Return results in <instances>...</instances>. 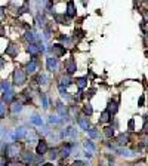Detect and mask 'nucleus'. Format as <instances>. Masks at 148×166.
<instances>
[{
	"label": "nucleus",
	"instance_id": "f704fd0d",
	"mask_svg": "<svg viewBox=\"0 0 148 166\" xmlns=\"http://www.w3.org/2000/svg\"><path fill=\"white\" fill-rule=\"evenodd\" d=\"M49 157H50L52 160H55V159L58 157V150H56V148H53V150H50V154H49Z\"/></svg>",
	"mask_w": 148,
	"mask_h": 166
},
{
	"label": "nucleus",
	"instance_id": "7c9ffc66",
	"mask_svg": "<svg viewBox=\"0 0 148 166\" xmlns=\"http://www.w3.org/2000/svg\"><path fill=\"white\" fill-rule=\"evenodd\" d=\"M0 87L3 89V92H6V90H10V89H12V87H10V83L7 82V80L0 82Z\"/></svg>",
	"mask_w": 148,
	"mask_h": 166
},
{
	"label": "nucleus",
	"instance_id": "412c9836",
	"mask_svg": "<svg viewBox=\"0 0 148 166\" xmlns=\"http://www.w3.org/2000/svg\"><path fill=\"white\" fill-rule=\"evenodd\" d=\"M24 37H25V40H28L30 43H34V42L37 40V36H36V33H34V31H27Z\"/></svg>",
	"mask_w": 148,
	"mask_h": 166
},
{
	"label": "nucleus",
	"instance_id": "473e14b6",
	"mask_svg": "<svg viewBox=\"0 0 148 166\" xmlns=\"http://www.w3.org/2000/svg\"><path fill=\"white\" fill-rule=\"evenodd\" d=\"M4 116H6V104L0 101V119H3Z\"/></svg>",
	"mask_w": 148,
	"mask_h": 166
},
{
	"label": "nucleus",
	"instance_id": "b1692460",
	"mask_svg": "<svg viewBox=\"0 0 148 166\" xmlns=\"http://www.w3.org/2000/svg\"><path fill=\"white\" fill-rule=\"evenodd\" d=\"M83 145H84V148H86V150H89V153H93V151H95V144H93L90 139H86Z\"/></svg>",
	"mask_w": 148,
	"mask_h": 166
},
{
	"label": "nucleus",
	"instance_id": "a19ab883",
	"mask_svg": "<svg viewBox=\"0 0 148 166\" xmlns=\"http://www.w3.org/2000/svg\"><path fill=\"white\" fill-rule=\"evenodd\" d=\"M0 166H6V157H0Z\"/></svg>",
	"mask_w": 148,
	"mask_h": 166
},
{
	"label": "nucleus",
	"instance_id": "c03bdc74",
	"mask_svg": "<svg viewBox=\"0 0 148 166\" xmlns=\"http://www.w3.org/2000/svg\"><path fill=\"white\" fill-rule=\"evenodd\" d=\"M0 36H4V31H3V28L0 27Z\"/></svg>",
	"mask_w": 148,
	"mask_h": 166
},
{
	"label": "nucleus",
	"instance_id": "20e7f679",
	"mask_svg": "<svg viewBox=\"0 0 148 166\" xmlns=\"http://www.w3.org/2000/svg\"><path fill=\"white\" fill-rule=\"evenodd\" d=\"M18 53H19V46H18V44H15V43H10V44L6 47V55H9L10 58H15V56H18Z\"/></svg>",
	"mask_w": 148,
	"mask_h": 166
},
{
	"label": "nucleus",
	"instance_id": "f8f14e48",
	"mask_svg": "<svg viewBox=\"0 0 148 166\" xmlns=\"http://www.w3.org/2000/svg\"><path fill=\"white\" fill-rule=\"evenodd\" d=\"M15 99V92L10 89V90H6V92H3V102L6 104V102H12Z\"/></svg>",
	"mask_w": 148,
	"mask_h": 166
},
{
	"label": "nucleus",
	"instance_id": "37998d69",
	"mask_svg": "<svg viewBox=\"0 0 148 166\" xmlns=\"http://www.w3.org/2000/svg\"><path fill=\"white\" fill-rule=\"evenodd\" d=\"M3 13H4V9H3V7H0V16H3Z\"/></svg>",
	"mask_w": 148,
	"mask_h": 166
},
{
	"label": "nucleus",
	"instance_id": "c85d7f7f",
	"mask_svg": "<svg viewBox=\"0 0 148 166\" xmlns=\"http://www.w3.org/2000/svg\"><path fill=\"white\" fill-rule=\"evenodd\" d=\"M104 133H105L107 138H112V136H114V129H112L111 126H107V127L104 129Z\"/></svg>",
	"mask_w": 148,
	"mask_h": 166
},
{
	"label": "nucleus",
	"instance_id": "5701e85b",
	"mask_svg": "<svg viewBox=\"0 0 148 166\" xmlns=\"http://www.w3.org/2000/svg\"><path fill=\"white\" fill-rule=\"evenodd\" d=\"M127 141H129V133H120L117 136V142L118 144H126Z\"/></svg>",
	"mask_w": 148,
	"mask_h": 166
},
{
	"label": "nucleus",
	"instance_id": "dca6fc26",
	"mask_svg": "<svg viewBox=\"0 0 148 166\" xmlns=\"http://www.w3.org/2000/svg\"><path fill=\"white\" fill-rule=\"evenodd\" d=\"M117 153H118L121 157H132V156H133V151L129 150V148H118Z\"/></svg>",
	"mask_w": 148,
	"mask_h": 166
},
{
	"label": "nucleus",
	"instance_id": "09e8293b",
	"mask_svg": "<svg viewBox=\"0 0 148 166\" xmlns=\"http://www.w3.org/2000/svg\"><path fill=\"white\" fill-rule=\"evenodd\" d=\"M110 166H117V165L115 163H110Z\"/></svg>",
	"mask_w": 148,
	"mask_h": 166
},
{
	"label": "nucleus",
	"instance_id": "7ed1b4c3",
	"mask_svg": "<svg viewBox=\"0 0 148 166\" xmlns=\"http://www.w3.org/2000/svg\"><path fill=\"white\" fill-rule=\"evenodd\" d=\"M49 50L53 53V58H59V56L65 55V52H67L65 46H62V44H53L49 47Z\"/></svg>",
	"mask_w": 148,
	"mask_h": 166
},
{
	"label": "nucleus",
	"instance_id": "1a4fd4ad",
	"mask_svg": "<svg viewBox=\"0 0 148 166\" xmlns=\"http://www.w3.org/2000/svg\"><path fill=\"white\" fill-rule=\"evenodd\" d=\"M65 70H67L68 74H73L74 71L77 70V64H75V61H74L73 58H70L68 61H65Z\"/></svg>",
	"mask_w": 148,
	"mask_h": 166
},
{
	"label": "nucleus",
	"instance_id": "de8ad7c7",
	"mask_svg": "<svg viewBox=\"0 0 148 166\" xmlns=\"http://www.w3.org/2000/svg\"><path fill=\"white\" fill-rule=\"evenodd\" d=\"M41 166H53L52 163H44V165H41Z\"/></svg>",
	"mask_w": 148,
	"mask_h": 166
},
{
	"label": "nucleus",
	"instance_id": "9d476101",
	"mask_svg": "<svg viewBox=\"0 0 148 166\" xmlns=\"http://www.w3.org/2000/svg\"><path fill=\"white\" fill-rule=\"evenodd\" d=\"M21 157H22V162L27 163V165L34 163V154H33L31 151H24V153L21 154Z\"/></svg>",
	"mask_w": 148,
	"mask_h": 166
},
{
	"label": "nucleus",
	"instance_id": "72a5a7b5",
	"mask_svg": "<svg viewBox=\"0 0 148 166\" xmlns=\"http://www.w3.org/2000/svg\"><path fill=\"white\" fill-rule=\"evenodd\" d=\"M61 122H62V119H59V117H58V116H53V114H52V116H49V123H61Z\"/></svg>",
	"mask_w": 148,
	"mask_h": 166
},
{
	"label": "nucleus",
	"instance_id": "c9c22d12",
	"mask_svg": "<svg viewBox=\"0 0 148 166\" xmlns=\"http://www.w3.org/2000/svg\"><path fill=\"white\" fill-rule=\"evenodd\" d=\"M127 126H129V129H130V130H133V129H135V120H133V119H130V120H129V123H127Z\"/></svg>",
	"mask_w": 148,
	"mask_h": 166
},
{
	"label": "nucleus",
	"instance_id": "39448f33",
	"mask_svg": "<svg viewBox=\"0 0 148 166\" xmlns=\"http://www.w3.org/2000/svg\"><path fill=\"white\" fill-rule=\"evenodd\" d=\"M46 65H47V70L49 71H56V68H58V58H53V56H49V58H46Z\"/></svg>",
	"mask_w": 148,
	"mask_h": 166
},
{
	"label": "nucleus",
	"instance_id": "f03ea898",
	"mask_svg": "<svg viewBox=\"0 0 148 166\" xmlns=\"http://www.w3.org/2000/svg\"><path fill=\"white\" fill-rule=\"evenodd\" d=\"M19 144L16 142H12V144H7L6 148H4V157H9V159H13L19 154Z\"/></svg>",
	"mask_w": 148,
	"mask_h": 166
},
{
	"label": "nucleus",
	"instance_id": "9b49d317",
	"mask_svg": "<svg viewBox=\"0 0 148 166\" xmlns=\"http://www.w3.org/2000/svg\"><path fill=\"white\" fill-rule=\"evenodd\" d=\"M77 123L80 126V129H83V130H87L90 126H89V117H86V116H83V117H78L77 119Z\"/></svg>",
	"mask_w": 148,
	"mask_h": 166
},
{
	"label": "nucleus",
	"instance_id": "e433bc0d",
	"mask_svg": "<svg viewBox=\"0 0 148 166\" xmlns=\"http://www.w3.org/2000/svg\"><path fill=\"white\" fill-rule=\"evenodd\" d=\"M144 102H145V96L142 95V96L139 98V101H138V104H139V107H144Z\"/></svg>",
	"mask_w": 148,
	"mask_h": 166
},
{
	"label": "nucleus",
	"instance_id": "c756f323",
	"mask_svg": "<svg viewBox=\"0 0 148 166\" xmlns=\"http://www.w3.org/2000/svg\"><path fill=\"white\" fill-rule=\"evenodd\" d=\"M83 111H84V114H86V117H87V116H90V114L93 113V108H92L90 104H86V105L83 107Z\"/></svg>",
	"mask_w": 148,
	"mask_h": 166
},
{
	"label": "nucleus",
	"instance_id": "423d86ee",
	"mask_svg": "<svg viewBox=\"0 0 148 166\" xmlns=\"http://www.w3.org/2000/svg\"><path fill=\"white\" fill-rule=\"evenodd\" d=\"M46 151H47V144H46V141L40 139V141L37 142L36 153L38 154V156H44V154H46Z\"/></svg>",
	"mask_w": 148,
	"mask_h": 166
},
{
	"label": "nucleus",
	"instance_id": "2f4dec72",
	"mask_svg": "<svg viewBox=\"0 0 148 166\" xmlns=\"http://www.w3.org/2000/svg\"><path fill=\"white\" fill-rule=\"evenodd\" d=\"M87 133H89V136L93 139V138H98V130L95 129V127H89L87 129Z\"/></svg>",
	"mask_w": 148,
	"mask_h": 166
},
{
	"label": "nucleus",
	"instance_id": "2eb2a0df",
	"mask_svg": "<svg viewBox=\"0 0 148 166\" xmlns=\"http://www.w3.org/2000/svg\"><path fill=\"white\" fill-rule=\"evenodd\" d=\"M117 110H118L117 102H115V101H110V102H108V107H107V111L112 116V114H115V113H117Z\"/></svg>",
	"mask_w": 148,
	"mask_h": 166
},
{
	"label": "nucleus",
	"instance_id": "f3484780",
	"mask_svg": "<svg viewBox=\"0 0 148 166\" xmlns=\"http://www.w3.org/2000/svg\"><path fill=\"white\" fill-rule=\"evenodd\" d=\"M71 154V144H67L61 148V157H68Z\"/></svg>",
	"mask_w": 148,
	"mask_h": 166
},
{
	"label": "nucleus",
	"instance_id": "a18cd8bd",
	"mask_svg": "<svg viewBox=\"0 0 148 166\" xmlns=\"http://www.w3.org/2000/svg\"><path fill=\"white\" fill-rule=\"evenodd\" d=\"M144 120H145V122H147V120H148V113H147V114H145V116H144Z\"/></svg>",
	"mask_w": 148,
	"mask_h": 166
},
{
	"label": "nucleus",
	"instance_id": "58836bf2",
	"mask_svg": "<svg viewBox=\"0 0 148 166\" xmlns=\"http://www.w3.org/2000/svg\"><path fill=\"white\" fill-rule=\"evenodd\" d=\"M95 92H96V89H90V90L87 92V96H89V98H92V96L95 95Z\"/></svg>",
	"mask_w": 148,
	"mask_h": 166
},
{
	"label": "nucleus",
	"instance_id": "4468645a",
	"mask_svg": "<svg viewBox=\"0 0 148 166\" xmlns=\"http://www.w3.org/2000/svg\"><path fill=\"white\" fill-rule=\"evenodd\" d=\"M56 111L59 113V116H62V117H65L67 116V108H65V105L61 102V101H58L56 102Z\"/></svg>",
	"mask_w": 148,
	"mask_h": 166
},
{
	"label": "nucleus",
	"instance_id": "a211bd4d",
	"mask_svg": "<svg viewBox=\"0 0 148 166\" xmlns=\"http://www.w3.org/2000/svg\"><path fill=\"white\" fill-rule=\"evenodd\" d=\"M71 83H73V80H71L70 76H62V77L59 79V84H61V86H65V87H67V86H70Z\"/></svg>",
	"mask_w": 148,
	"mask_h": 166
},
{
	"label": "nucleus",
	"instance_id": "f257e3e1",
	"mask_svg": "<svg viewBox=\"0 0 148 166\" xmlns=\"http://www.w3.org/2000/svg\"><path fill=\"white\" fill-rule=\"evenodd\" d=\"M12 77H13V83H15L16 86L24 84V83H25V80H27V74H25V71H24L22 68H19V67H16V68L13 70Z\"/></svg>",
	"mask_w": 148,
	"mask_h": 166
},
{
	"label": "nucleus",
	"instance_id": "cd10ccee",
	"mask_svg": "<svg viewBox=\"0 0 148 166\" xmlns=\"http://www.w3.org/2000/svg\"><path fill=\"white\" fill-rule=\"evenodd\" d=\"M37 80H38V84H47V76L46 74H38L37 76Z\"/></svg>",
	"mask_w": 148,
	"mask_h": 166
},
{
	"label": "nucleus",
	"instance_id": "4c0bfd02",
	"mask_svg": "<svg viewBox=\"0 0 148 166\" xmlns=\"http://www.w3.org/2000/svg\"><path fill=\"white\" fill-rule=\"evenodd\" d=\"M71 166H84V163H83L81 160H75V162H73Z\"/></svg>",
	"mask_w": 148,
	"mask_h": 166
},
{
	"label": "nucleus",
	"instance_id": "6e6552de",
	"mask_svg": "<svg viewBox=\"0 0 148 166\" xmlns=\"http://www.w3.org/2000/svg\"><path fill=\"white\" fill-rule=\"evenodd\" d=\"M25 70H27V73H36L37 70H38V62H37L36 58H33L30 62H27Z\"/></svg>",
	"mask_w": 148,
	"mask_h": 166
},
{
	"label": "nucleus",
	"instance_id": "393cba45",
	"mask_svg": "<svg viewBox=\"0 0 148 166\" xmlns=\"http://www.w3.org/2000/svg\"><path fill=\"white\" fill-rule=\"evenodd\" d=\"M21 111H22V104L21 102L12 104V114H16V113H21Z\"/></svg>",
	"mask_w": 148,
	"mask_h": 166
},
{
	"label": "nucleus",
	"instance_id": "ddd939ff",
	"mask_svg": "<svg viewBox=\"0 0 148 166\" xmlns=\"http://www.w3.org/2000/svg\"><path fill=\"white\" fill-rule=\"evenodd\" d=\"M67 16H68V18L75 16V7H74L73 1H68V3H67Z\"/></svg>",
	"mask_w": 148,
	"mask_h": 166
},
{
	"label": "nucleus",
	"instance_id": "a878e982",
	"mask_svg": "<svg viewBox=\"0 0 148 166\" xmlns=\"http://www.w3.org/2000/svg\"><path fill=\"white\" fill-rule=\"evenodd\" d=\"M55 21L59 22V24H70L68 19L65 18V13H64V15H55Z\"/></svg>",
	"mask_w": 148,
	"mask_h": 166
},
{
	"label": "nucleus",
	"instance_id": "49530a36",
	"mask_svg": "<svg viewBox=\"0 0 148 166\" xmlns=\"http://www.w3.org/2000/svg\"><path fill=\"white\" fill-rule=\"evenodd\" d=\"M145 145H148V136H145V142H144Z\"/></svg>",
	"mask_w": 148,
	"mask_h": 166
},
{
	"label": "nucleus",
	"instance_id": "ea45409f",
	"mask_svg": "<svg viewBox=\"0 0 148 166\" xmlns=\"http://www.w3.org/2000/svg\"><path fill=\"white\" fill-rule=\"evenodd\" d=\"M3 67H4V58H3V56H0V71L3 70Z\"/></svg>",
	"mask_w": 148,
	"mask_h": 166
},
{
	"label": "nucleus",
	"instance_id": "79ce46f5",
	"mask_svg": "<svg viewBox=\"0 0 148 166\" xmlns=\"http://www.w3.org/2000/svg\"><path fill=\"white\" fill-rule=\"evenodd\" d=\"M7 166H24L22 163H10V165H7Z\"/></svg>",
	"mask_w": 148,
	"mask_h": 166
},
{
	"label": "nucleus",
	"instance_id": "aec40b11",
	"mask_svg": "<svg viewBox=\"0 0 148 166\" xmlns=\"http://www.w3.org/2000/svg\"><path fill=\"white\" fill-rule=\"evenodd\" d=\"M111 114L107 111V110H104L102 113H101V117H99V123H107L108 120H110Z\"/></svg>",
	"mask_w": 148,
	"mask_h": 166
},
{
	"label": "nucleus",
	"instance_id": "6ab92c4d",
	"mask_svg": "<svg viewBox=\"0 0 148 166\" xmlns=\"http://www.w3.org/2000/svg\"><path fill=\"white\" fill-rule=\"evenodd\" d=\"M30 120H31V123L36 124V126H41V124H43V120H41V117H40L38 114H36V113H34V114L30 117Z\"/></svg>",
	"mask_w": 148,
	"mask_h": 166
},
{
	"label": "nucleus",
	"instance_id": "4be33fe9",
	"mask_svg": "<svg viewBox=\"0 0 148 166\" xmlns=\"http://www.w3.org/2000/svg\"><path fill=\"white\" fill-rule=\"evenodd\" d=\"M74 82L77 83V86H78L80 89H84L86 84H87V77H78V79H75Z\"/></svg>",
	"mask_w": 148,
	"mask_h": 166
},
{
	"label": "nucleus",
	"instance_id": "bb28decb",
	"mask_svg": "<svg viewBox=\"0 0 148 166\" xmlns=\"http://www.w3.org/2000/svg\"><path fill=\"white\" fill-rule=\"evenodd\" d=\"M40 99H41V105H43V108L46 110L47 107H49V101H47V95L46 93H40Z\"/></svg>",
	"mask_w": 148,
	"mask_h": 166
},
{
	"label": "nucleus",
	"instance_id": "0eeeda50",
	"mask_svg": "<svg viewBox=\"0 0 148 166\" xmlns=\"http://www.w3.org/2000/svg\"><path fill=\"white\" fill-rule=\"evenodd\" d=\"M40 46H41V44H37V43H28V46H27V52L31 53V55L36 58L37 55L40 53Z\"/></svg>",
	"mask_w": 148,
	"mask_h": 166
}]
</instances>
